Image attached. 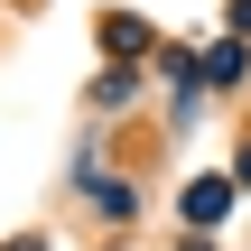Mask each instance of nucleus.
<instances>
[{
    "mask_svg": "<svg viewBox=\"0 0 251 251\" xmlns=\"http://www.w3.org/2000/svg\"><path fill=\"white\" fill-rule=\"evenodd\" d=\"M224 205H233V186H224V177H205V186H196V196H186V214H196V224H214V214H224Z\"/></svg>",
    "mask_w": 251,
    "mask_h": 251,
    "instance_id": "nucleus-1",
    "label": "nucleus"
},
{
    "mask_svg": "<svg viewBox=\"0 0 251 251\" xmlns=\"http://www.w3.org/2000/svg\"><path fill=\"white\" fill-rule=\"evenodd\" d=\"M233 19H242V28H251V0H233Z\"/></svg>",
    "mask_w": 251,
    "mask_h": 251,
    "instance_id": "nucleus-2",
    "label": "nucleus"
},
{
    "mask_svg": "<svg viewBox=\"0 0 251 251\" xmlns=\"http://www.w3.org/2000/svg\"><path fill=\"white\" fill-rule=\"evenodd\" d=\"M242 186H251V149H242Z\"/></svg>",
    "mask_w": 251,
    "mask_h": 251,
    "instance_id": "nucleus-3",
    "label": "nucleus"
}]
</instances>
